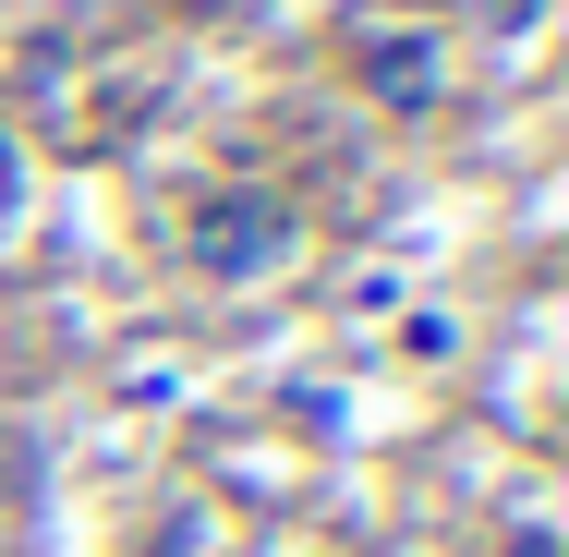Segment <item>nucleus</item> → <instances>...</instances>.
Returning a JSON list of instances; mask_svg holds the SVG:
<instances>
[{
	"mask_svg": "<svg viewBox=\"0 0 569 557\" xmlns=\"http://www.w3.org/2000/svg\"><path fill=\"white\" fill-rule=\"evenodd\" d=\"M182 267L194 279H267V267H291V207L279 195H254V182H219V195H194V219H182Z\"/></svg>",
	"mask_w": 569,
	"mask_h": 557,
	"instance_id": "1",
	"label": "nucleus"
},
{
	"mask_svg": "<svg viewBox=\"0 0 569 557\" xmlns=\"http://www.w3.org/2000/svg\"><path fill=\"white\" fill-rule=\"evenodd\" d=\"M363 86L388 98V110H437V37H363Z\"/></svg>",
	"mask_w": 569,
	"mask_h": 557,
	"instance_id": "2",
	"label": "nucleus"
},
{
	"mask_svg": "<svg viewBox=\"0 0 569 557\" xmlns=\"http://www.w3.org/2000/svg\"><path fill=\"white\" fill-rule=\"evenodd\" d=\"M12 207H24V133L0 121V219H12Z\"/></svg>",
	"mask_w": 569,
	"mask_h": 557,
	"instance_id": "3",
	"label": "nucleus"
}]
</instances>
